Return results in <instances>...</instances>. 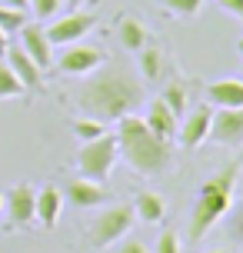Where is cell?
Here are the masks:
<instances>
[{
	"instance_id": "cell-1",
	"label": "cell",
	"mask_w": 243,
	"mask_h": 253,
	"mask_svg": "<svg viewBox=\"0 0 243 253\" xmlns=\"http://www.w3.org/2000/svg\"><path fill=\"white\" fill-rule=\"evenodd\" d=\"M90 80H83L77 90V103L87 110V117L97 120H120V117L133 114L143 103V84L137 80V74L123 67V63H110V67H97L93 74H87Z\"/></svg>"
},
{
	"instance_id": "cell-2",
	"label": "cell",
	"mask_w": 243,
	"mask_h": 253,
	"mask_svg": "<svg viewBox=\"0 0 243 253\" xmlns=\"http://www.w3.org/2000/svg\"><path fill=\"white\" fill-rule=\"evenodd\" d=\"M117 150L120 160L140 173V177H163L166 170L173 167V143L163 137H157L150 126L143 124V117L127 114L117 120Z\"/></svg>"
},
{
	"instance_id": "cell-3",
	"label": "cell",
	"mask_w": 243,
	"mask_h": 253,
	"mask_svg": "<svg viewBox=\"0 0 243 253\" xmlns=\"http://www.w3.org/2000/svg\"><path fill=\"white\" fill-rule=\"evenodd\" d=\"M237 177H240V164L233 160V164H227L223 170H217L213 177H206L203 183H200V193H197V200H193L190 227H187V237H190V240H203L206 233L230 213Z\"/></svg>"
},
{
	"instance_id": "cell-4",
	"label": "cell",
	"mask_w": 243,
	"mask_h": 253,
	"mask_svg": "<svg viewBox=\"0 0 243 253\" xmlns=\"http://www.w3.org/2000/svg\"><path fill=\"white\" fill-rule=\"evenodd\" d=\"M133 223H137V210H133V203H110V207H103L100 213L90 220V243L93 247H100V250H107L110 243L123 240L130 230H133Z\"/></svg>"
},
{
	"instance_id": "cell-5",
	"label": "cell",
	"mask_w": 243,
	"mask_h": 253,
	"mask_svg": "<svg viewBox=\"0 0 243 253\" xmlns=\"http://www.w3.org/2000/svg\"><path fill=\"white\" fill-rule=\"evenodd\" d=\"M117 157H120V150H117V137L114 133H103V137H97V140H87V143L80 147V153H77L80 177L103 183V180L114 173Z\"/></svg>"
},
{
	"instance_id": "cell-6",
	"label": "cell",
	"mask_w": 243,
	"mask_h": 253,
	"mask_svg": "<svg viewBox=\"0 0 243 253\" xmlns=\"http://www.w3.org/2000/svg\"><path fill=\"white\" fill-rule=\"evenodd\" d=\"M53 63H57V70L67 77H87L93 74L97 67H103L107 63V53L100 50V47H93V43H67L64 53L60 57H53Z\"/></svg>"
},
{
	"instance_id": "cell-7",
	"label": "cell",
	"mask_w": 243,
	"mask_h": 253,
	"mask_svg": "<svg viewBox=\"0 0 243 253\" xmlns=\"http://www.w3.org/2000/svg\"><path fill=\"white\" fill-rule=\"evenodd\" d=\"M93 27H97V17H93V13L70 10V13L57 17V20L47 27V37H50L53 47H67V43H77L80 37H87Z\"/></svg>"
},
{
	"instance_id": "cell-8",
	"label": "cell",
	"mask_w": 243,
	"mask_h": 253,
	"mask_svg": "<svg viewBox=\"0 0 243 253\" xmlns=\"http://www.w3.org/2000/svg\"><path fill=\"white\" fill-rule=\"evenodd\" d=\"M220 147H240L243 143V107H220L210 117V137Z\"/></svg>"
},
{
	"instance_id": "cell-9",
	"label": "cell",
	"mask_w": 243,
	"mask_h": 253,
	"mask_svg": "<svg viewBox=\"0 0 243 253\" xmlns=\"http://www.w3.org/2000/svg\"><path fill=\"white\" fill-rule=\"evenodd\" d=\"M17 34H20V47H24V53L37 63L40 70H47V67L53 63V43H50V37H47V27L37 24V20H34V24L27 20Z\"/></svg>"
},
{
	"instance_id": "cell-10",
	"label": "cell",
	"mask_w": 243,
	"mask_h": 253,
	"mask_svg": "<svg viewBox=\"0 0 243 253\" xmlns=\"http://www.w3.org/2000/svg\"><path fill=\"white\" fill-rule=\"evenodd\" d=\"M64 193H67V200L74 203V207H80V210H93V207H103V203L110 200L107 187H103V183H97V180H87V177L67 180Z\"/></svg>"
},
{
	"instance_id": "cell-11",
	"label": "cell",
	"mask_w": 243,
	"mask_h": 253,
	"mask_svg": "<svg viewBox=\"0 0 243 253\" xmlns=\"http://www.w3.org/2000/svg\"><path fill=\"white\" fill-rule=\"evenodd\" d=\"M210 117H213L210 107H197L190 114H183V124L177 126V137L187 150H197L200 143H206V137H210Z\"/></svg>"
},
{
	"instance_id": "cell-12",
	"label": "cell",
	"mask_w": 243,
	"mask_h": 253,
	"mask_svg": "<svg viewBox=\"0 0 243 253\" xmlns=\"http://www.w3.org/2000/svg\"><path fill=\"white\" fill-rule=\"evenodd\" d=\"M60 210H64V193L57 187H40L37 190V203H34V220H37L43 230H53L60 223Z\"/></svg>"
},
{
	"instance_id": "cell-13",
	"label": "cell",
	"mask_w": 243,
	"mask_h": 253,
	"mask_svg": "<svg viewBox=\"0 0 243 253\" xmlns=\"http://www.w3.org/2000/svg\"><path fill=\"white\" fill-rule=\"evenodd\" d=\"M3 60L10 63V70L17 74V80H20L27 90H40L43 87V70L24 53V47H7V50H3Z\"/></svg>"
},
{
	"instance_id": "cell-14",
	"label": "cell",
	"mask_w": 243,
	"mask_h": 253,
	"mask_svg": "<svg viewBox=\"0 0 243 253\" xmlns=\"http://www.w3.org/2000/svg\"><path fill=\"white\" fill-rule=\"evenodd\" d=\"M34 203H37V190L30 183H17L7 193V210H10V220L17 227H27L34 223Z\"/></svg>"
},
{
	"instance_id": "cell-15",
	"label": "cell",
	"mask_w": 243,
	"mask_h": 253,
	"mask_svg": "<svg viewBox=\"0 0 243 253\" xmlns=\"http://www.w3.org/2000/svg\"><path fill=\"white\" fill-rule=\"evenodd\" d=\"M210 107H243V77H223L206 84Z\"/></svg>"
},
{
	"instance_id": "cell-16",
	"label": "cell",
	"mask_w": 243,
	"mask_h": 253,
	"mask_svg": "<svg viewBox=\"0 0 243 253\" xmlns=\"http://www.w3.org/2000/svg\"><path fill=\"white\" fill-rule=\"evenodd\" d=\"M143 124L154 130L157 137H163V140H170L173 143V137H177V126H180V117L166 107L160 97L157 100H150V107H147V117H143Z\"/></svg>"
},
{
	"instance_id": "cell-17",
	"label": "cell",
	"mask_w": 243,
	"mask_h": 253,
	"mask_svg": "<svg viewBox=\"0 0 243 253\" xmlns=\"http://www.w3.org/2000/svg\"><path fill=\"white\" fill-rule=\"evenodd\" d=\"M117 37H120V43H123V50L137 53L143 43H147V27H143V20L123 13V17L117 20Z\"/></svg>"
},
{
	"instance_id": "cell-18",
	"label": "cell",
	"mask_w": 243,
	"mask_h": 253,
	"mask_svg": "<svg viewBox=\"0 0 243 253\" xmlns=\"http://www.w3.org/2000/svg\"><path fill=\"white\" fill-rule=\"evenodd\" d=\"M133 210H137V216H140L143 223H163L166 203H163L160 193H154V190H140L137 200H133Z\"/></svg>"
},
{
	"instance_id": "cell-19",
	"label": "cell",
	"mask_w": 243,
	"mask_h": 253,
	"mask_svg": "<svg viewBox=\"0 0 243 253\" xmlns=\"http://www.w3.org/2000/svg\"><path fill=\"white\" fill-rule=\"evenodd\" d=\"M137 63H140L143 80H163V74H166V53L160 50V47H147V43H143L140 50H137Z\"/></svg>"
},
{
	"instance_id": "cell-20",
	"label": "cell",
	"mask_w": 243,
	"mask_h": 253,
	"mask_svg": "<svg viewBox=\"0 0 243 253\" xmlns=\"http://www.w3.org/2000/svg\"><path fill=\"white\" fill-rule=\"evenodd\" d=\"M160 100H163L177 117L187 114V87H183V80H170L163 87V93H160Z\"/></svg>"
},
{
	"instance_id": "cell-21",
	"label": "cell",
	"mask_w": 243,
	"mask_h": 253,
	"mask_svg": "<svg viewBox=\"0 0 243 253\" xmlns=\"http://www.w3.org/2000/svg\"><path fill=\"white\" fill-rule=\"evenodd\" d=\"M24 90L27 87L17 80V74L10 70V63L0 57V100H13V97H20Z\"/></svg>"
},
{
	"instance_id": "cell-22",
	"label": "cell",
	"mask_w": 243,
	"mask_h": 253,
	"mask_svg": "<svg viewBox=\"0 0 243 253\" xmlns=\"http://www.w3.org/2000/svg\"><path fill=\"white\" fill-rule=\"evenodd\" d=\"M74 133L80 137V143H87V140L103 137L107 130H103V120H97V117H77L74 120Z\"/></svg>"
},
{
	"instance_id": "cell-23",
	"label": "cell",
	"mask_w": 243,
	"mask_h": 253,
	"mask_svg": "<svg viewBox=\"0 0 243 253\" xmlns=\"http://www.w3.org/2000/svg\"><path fill=\"white\" fill-rule=\"evenodd\" d=\"M24 24H27V10H17V7L0 3V30H3L7 37H10V34H17Z\"/></svg>"
},
{
	"instance_id": "cell-24",
	"label": "cell",
	"mask_w": 243,
	"mask_h": 253,
	"mask_svg": "<svg viewBox=\"0 0 243 253\" xmlns=\"http://www.w3.org/2000/svg\"><path fill=\"white\" fill-rule=\"evenodd\" d=\"M60 7H64V0H30L27 3V10H34L37 20H53L60 13Z\"/></svg>"
},
{
	"instance_id": "cell-25",
	"label": "cell",
	"mask_w": 243,
	"mask_h": 253,
	"mask_svg": "<svg viewBox=\"0 0 243 253\" xmlns=\"http://www.w3.org/2000/svg\"><path fill=\"white\" fill-rule=\"evenodd\" d=\"M160 3L177 17H197L200 7H203V0H160Z\"/></svg>"
},
{
	"instance_id": "cell-26",
	"label": "cell",
	"mask_w": 243,
	"mask_h": 253,
	"mask_svg": "<svg viewBox=\"0 0 243 253\" xmlns=\"http://www.w3.org/2000/svg\"><path fill=\"white\" fill-rule=\"evenodd\" d=\"M154 253H180V237L173 230H163L160 237H157V250Z\"/></svg>"
},
{
	"instance_id": "cell-27",
	"label": "cell",
	"mask_w": 243,
	"mask_h": 253,
	"mask_svg": "<svg viewBox=\"0 0 243 253\" xmlns=\"http://www.w3.org/2000/svg\"><path fill=\"white\" fill-rule=\"evenodd\" d=\"M217 7H220V10H227V13H233V17H240V20H243V0H217Z\"/></svg>"
},
{
	"instance_id": "cell-28",
	"label": "cell",
	"mask_w": 243,
	"mask_h": 253,
	"mask_svg": "<svg viewBox=\"0 0 243 253\" xmlns=\"http://www.w3.org/2000/svg\"><path fill=\"white\" fill-rule=\"evenodd\" d=\"M117 253H150V250L143 247V240H123L117 247Z\"/></svg>"
},
{
	"instance_id": "cell-29",
	"label": "cell",
	"mask_w": 243,
	"mask_h": 253,
	"mask_svg": "<svg viewBox=\"0 0 243 253\" xmlns=\"http://www.w3.org/2000/svg\"><path fill=\"white\" fill-rule=\"evenodd\" d=\"M0 3H7V7H17V10H27V3H30V0H0Z\"/></svg>"
},
{
	"instance_id": "cell-30",
	"label": "cell",
	"mask_w": 243,
	"mask_h": 253,
	"mask_svg": "<svg viewBox=\"0 0 243 253\" xmlns=\"http://www.w3.org/2000/svg\"><path fill=\"white\" fill-rule=\"evenodd\" d=\"M7 47H10V43H7V34L0 30V57H3V50H7Z\"/></svg>"
},
{
	"instance_id": "cell-31",
	"label": "cell",
	"mask_w": 243,
	"mask_h": 253,
	"mask_svg": "<svg viewBox=\"0 0 243 253\" xmlns=\"http://www.w3.org/2000/svg\"><path fill=\"white\" fill-rule=\"evenodd\" d=\"M64 3H70V7H80V3H83V0H64Z\"/></svg>"
},
{
	"instance_id": "cell-32",
	"label": "cell",
	"mask_w": 243,
	"mask_h": 253,
	"mask_svg": "<svg viewBox=\"0 0 243 253\" xmlns=\"http://www.w3.org/2000/svg\"><path fill=\"white\" fill-rule=\"evenodd\" d=\"M237 50H240V53H243V37H240V40H237Z\"/></svg>"
},
{
	"instance_id": "cell-33",
	"label": "cell",
	"mask_w": 243,
	"mask_h": 253,
	"mask_svg": "<svg viewBox=\"0 0 243 253\" xmlns=\"http://www.w3.org/2000/svg\"><path fill=\"white\" fill-rule=\"evenodd\" d=\"M206 253H230V250H206Z\"/></svg>"
},
{
	"instance_id": "cell-34",
	"label": "cell",
	"mask_w": 243,
	"mask_h": 253,
	"mask_svg": "<svg viewBox=\"0 0 243 253\" xmlns=\"http://www.w3.org/2000/svg\"><path fill=\"white\" fill-rule=\"evenodd\" d=\"M0 207H3V197H0Z\"/></svg>"
},
{
	"instance_id": "cell-35",
	"label": "cell",
	"mask_w": 243,
	"mask_h": 253,
	"mask_svg": "<svg viewBox=\"0 0 243 253\" xmlns=\"http://www.w3.org/2000/svg\"><path fill=\"white\" fill-rule=\"evenodd\" d=\"M240 253H243V247H240Z\"/></svg>"
},
{
	"instance_id": "cell-36",
	"label": "cell",
	"mask_w": 243,
	"mask_h": 253,
	"mask_svg": "<svg viewBox=\"0 0 243 253\" xmlns=\"http://www.w3.org/2000/svg\"><path fill=\"white\" fill-rule=\"evenodd\" d=\"M240 77H243V74H240Z\"/></svg>"
}]
</instances>
